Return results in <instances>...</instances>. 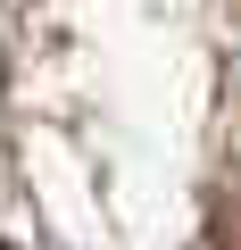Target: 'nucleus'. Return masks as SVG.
<instances>
[{
    "label": "nucleus",
    "mask_w": 241,
    "mask_h": 250,
    "mask_svg": "<svg viewBox=\"0 0 241 250\" xmlns=\"http://www.w3.org/2000/svg\"><path fill=\"white\" fill-rule=\"evenodd\" d=\"M0 250H9V242H0Z\"/></svg>",
    "instance_id": "1"
}]
</instances>
